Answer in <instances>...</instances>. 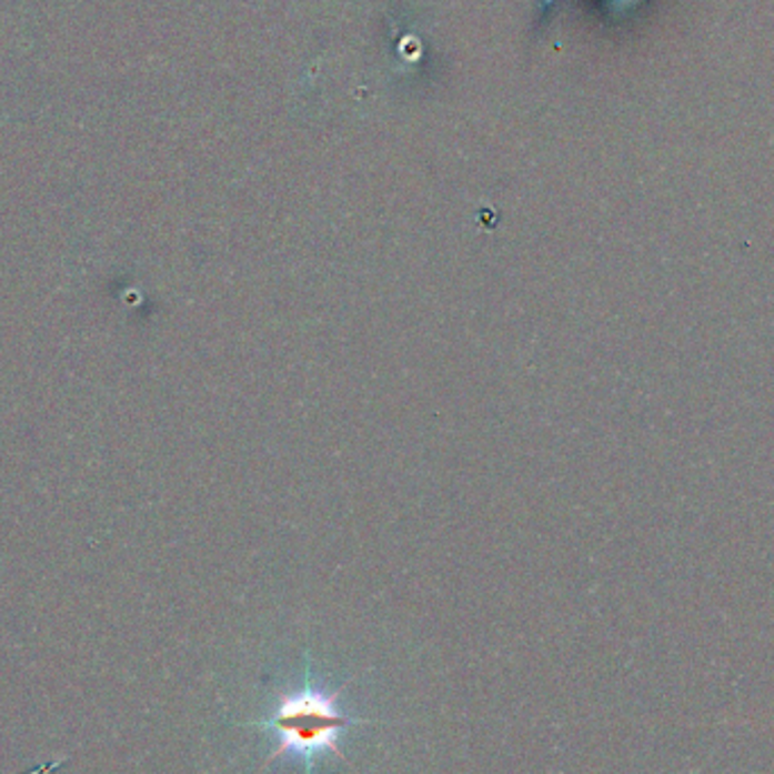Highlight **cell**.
<instances>
[{"label": "cell", "mask_w": 774, "mask_h": 774, "mask_svg": "<svg viewBox=\"0 0 774 774\" xmlns=\"http://www.w3.org/2000/svg\"><path fill=\"white\" fill-rule=\"evenodd\" d=\"M342 691L344 686L335 691L318 686L309 666L304 684L296 691L279 695L270 716L245 723L248 727H259L274 734L277 745L265 758V767L285 754L302 758L306 774H315V761L324 752H333L338 758L346 761L338 747L340 732L355 725H372L374 721L353 718L342 713L338 704Z\"/></svg>", "instance_id": "obj_1"}]
</instances>
